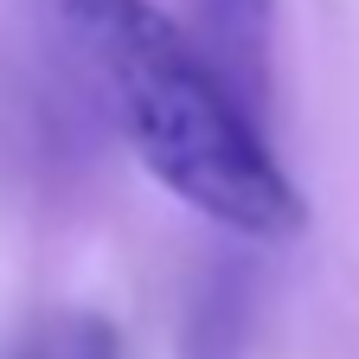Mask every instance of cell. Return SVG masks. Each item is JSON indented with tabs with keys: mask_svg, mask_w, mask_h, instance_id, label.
Returning a JSON list of instances; mask_svg holds the SVG:
<instances>
[{
	"mask_svg": "<svg viewBox=\"0 0 359 359\" xmlns=\"http://www.w3.org/2000/svg\"><path fill=\"white\" fill-rule=\"evenodd\" d=\"M45 45L161 187L244 244H289L308 205L244 90L154 0H32Z\"/></svg>",
	"mask_w": 359,
	"mask_h": 359,
	"instance_id": "obj_1",
	"label": "cell"
},
{
	"mask_svg": "<svg viewBox=\"0 0 359 359\" xmlns=\"http://www.w3.org/2000/svg\"><path fill=\"white\" fill-rule=\"evenodd\" d=\"M257 327V283L238 257L205 263V276L193 283L187 321H180V359H244Z\"/></svg>",
	"mask_w": 359,
	"mask_h": 359,
	"instance_id": "obj_2",
	"label": "cell"
},
{
	"mask_svg": "<svg viewBox=\"0 0 359 359\" xmlns=\"http://www.w3.org/2000/svg\"><path fill=\"white\" fill-rule=\"evenodd\" d=\"M212 58L244 90V103L269 97V58H276V0H199Z\"/></svg>",
	"mask_w": 359,
	"mask_h": 359,
	"instance_id": "obj_3",
	"label": "cell"
},
{
	"mask_svg": "<svg viewBox=\"0 0 359 359\" xmlns=\"http://www.w3.org/2000/svg\"><path fill=\"white\" fill-rule=\"evenodd\" d=\"M26 359H122V340H116V327L103 314L71 308V314H52V321L32 334Z\"/></svg>",
	"mask_w": 359,
	"mask_h": 359,
	"instance_id": "obj_4",
	"label": "cell"
}]
</instances>
